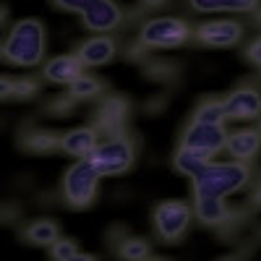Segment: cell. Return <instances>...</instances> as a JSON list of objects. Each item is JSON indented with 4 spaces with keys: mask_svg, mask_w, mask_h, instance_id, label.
<instances>
[{
    "mask_svg": "<svg viewBox=\"0 0 261 261\" xmlns=\"http://www.w3.org/2000/svg\"><path fill=\"white\" fill-rule=\"evenodd\" d=\"M45 47H47V34L42 21L21 18L3 39V60L11 65H21V68H34L45 58Z\"/></svg>",
    "mask_w": 261,
    "mask_h": 261,
    "instance_id": "6da1fadb",
    "label": "cell"
},
{
    "mask_svg": "<svg viewBox=\"0 0 261 261\" xmlns=\"http://www.w3.org/2000/svg\"><path fill=\"white\" fill-rule=\"evenodd\" d=\"M251 180V170L246 162H209L199 175L191 178L196 199H225L227 193L241 191Z\"/></svg>",
    "mask_w": 261,
    "mask_h": 261,
    "instance_id": "7a4b0ae2",
    "label": "cell"
},
{
    "mask_svg": "<svg viewBox=\"0 0 261 261\" xmlns=\"http://www.w3.org/2000/svg\"><path fill=\"white\" fill-rule=\"evenodd\" d=\"M89 162L97 167L99 175H123L136 162V146L125 134H113L97 144Z\"/></svg>",
    "mask_w": 261,
    "mask_h": 261,
    "instance_id": "3957f363",
    "label": "cell"
},
{
    "mask_svg": "<svg viewBox=\"0 0 261 261\" xmlns=\"http://www.w3.org/2000/svg\"><path fill=\"white\" fill-rule=\"evenodd\" d=\"M99 172L89 160H79L71 165L63 175V199L76 209L89 206L97 199V183H99Z\"/></svg>",
    "mask_w": 261,
    "mask_h": 261,
    "instance_id": "277c9868",
    "label": "cell"
},
{
    "mask_svg": "<svg viewBox=\"0 0 261 261\" xmlns=\"http://www.w3.org/2000/svg\"><path fill=\"white\" fill-rule=\"evenodd\" d=\"M191 39V27L183 18L175 16H160L149 18L139 32V45L151 50H165V47H180Z\"/></svg>",
    "mask_w": 261,
    "mask_h": 261,
    "instance_id": "5b68a950",
    "label": "cell"
},
{
    "mask_svg": "<svg viewBox=\"0 0 261 261\" xmlns=\"http://www.w3.org/2000/svg\"><path fill=\"white\" fill-rule=\"evenodd\" d=\"M191 222V206L183 201H162L154 209V227L162 241H178L188 230Z\"/></svg>",
    "mask_w": 261,
    "mask_h": 261,
    "instance_id": "8992f818",
    "label": "cell"
},
{
    "mask_svg": "<svg viewBox=\"0 0 261 261\" xmlns=\"http://www.w3.org/2000/svg\"><path fill=\"white\" fill-rule=\"evenodd\" d=\"M227 136H230V134L225 130V125L193 120V123L183 130V144H180V146H191V149H201V151H209V154H217L220 149H225Z\"/></svg>",
    "mask_w": 261,
    "mask_h": 261,
    "instance_id": "52a82bcc",
    "label": "cell"
},
{
    "mask_svg": "<svg viewBox=\"0 0 261 261\" xmlns=\"http://www.w3.org/2000/svg\"><path fill=\"white\" fill-rule=\"evenodd\" d=\"M196 39L206 47H232L243 39V27L232 18H217L199 24L196 29Z\"/></svg>",
    "mask_w": 261,
    "mask_h": 261,
    "instance_id": "ba28073f",
    "label": "cell"
},
{
    "mask_svg": "<svg viewBox=\"0 0 261 261\" xmlns=\"http://www.w3.org/2000/svg\"><path fill=\"white\" fill-rule=\"evenodd\" d=\"M84 18V27L92 29V32H113L115 27H120L123 21V13H120V6L113 3V0H92V6L81 13Z\"/></svg>",
    "mask_w": 261,
    "mask_h": 261,
    "instance_id": "9c48e42d",
    "label": "cell"
},
{
    "mask_svg": "<svg viewBox=\"0 0 261 261\" xmlns=\"http://www.w3.org/2000/svg\"><path fill=\"white\" fill-rule=\"evenodd\" d=\"M225 110L227 118L232 120H253L261 115V92L253 86H241L227 94L225 99Z\"/></svg>",
    "mask_w": 261,
    "mask_h": 261,
    "instance_id": "30bf717a",
    "label": "cell"
},
{
    "mask_svg": "<svg viewBox=\"0 0 261 261\" xmlns=\"http://www.w3.org/2000/svg\"><path fill=\"white\" fill-rule=\"evenodd\" d=\"M97 144H99V136H97V130L89 128V125L71 128V130H65V134L60 136V149L65 151V154L79 157V160H89L94 154Z\"/></svg>",
    "mask_w": 261,
    "mask_h": 261,
    "instance_id": "8fae6325",
    "label": "cell"
},
{
    "mask_svg": "<svg viewBox=\"0 0 261 261\" xmlns=\"http://www.w3.org/2000/svg\"><path fill=\"white\" fill-rule=\"evenodd\" d=\"M84 73V63L79 55H55L45 63V68H42V76L53 84H65L71 86L79 76Z\"/></svg>",
    "mask_w": 261,
    "mask_h": 261,
    "instance_id": "7c38bea8",
    "label": "cell"
},
{
    "mask_svg": "<svg viewBox=\"0 0 261 261\" xmlns=\"http://www.w3.org/2000/svg\"><path fill=\"white\" fill-rule=\"evenodd\" d=\"M118 53V45H115V39L113 37H107V34H97L92 39H86L81 42V47H79V58L84 65H105V63H110Z\"/></svg>",
    "mask_w": 261,
    "mask_h": 261,
    "instance_id": "4fadbf2b",
    "label": "cell"
},
{
    "mask_svg": "<svg viewBox=\"0 0 261 261\" xmlns=\"http://www.w3.org/2000/svg\"><path fill=\"white\" fill-rule=\"evenodd\" d=\"M225 149L230 151V157L238 162H248L253 160L258 151H261V134L256 128H241V130H232L227 136Z\"/></svg>",
    "mask_w": 261,
    "mask_h": 261,
    "instance_id": "5bb4252c",
    "label": "cell"
},
{
    "mask_svg": "<svg viewBox=\"0 0 261 261\" xmlns=\"http://www.w3.org/2000/svg\"><path fill=\"white\" fill-rule=\"evenodd\" d=\"M97 123L99 128L110 130V134H120V128L128 118V99L125 97H107L99 107H97Z\"/></svg>",
    "mask_w": 261,
    "mask_h": 261,
    "instance_id": "9a60e30c",
    "label": "cell"
},
{
    "mask_svg": "<svg viewBox=\"0 0 261 261\" xmlns=\"http://www.w3.org/2000/svg\"><path fill=\"white\" fill-rule=\"evenodd\" d=\"M214 160V154L209 151H201V149H191V146H180L172 157V167H175L180 175L186 178H196L199 172Z\"/></svg>",
    "mask_w": 261,
    "mask_h": 261,
    "instance_id": "2e32d148",
    "label": "cell"
},
{
    "mask_svg": "<svg viewBox=\"0 0 261 261\" xmlns=\"http://www.w3.org/2000/svg\"><path fill=\"white\" fill-rule=\"evenodd\" d=\"M21 146L27 151H34V154H50L60 146V136L53 134L47 128H37V130H27L21 136Z\"/></svg>",
    "mask_w": 261,
    "mask_h": 261,
    "instance_id": "e0dca14e",
    "label": "cell"
},
{
    "mask_svg": "<svg viewBox=\"0 0 261 261\" xmlns=\"http://www.w3.org/2000/svg\"><path fill=\"white\" fill-rule=\"evenodd\" d=\"M193 214L204 225H225L230 220V209L225 206L222 199H196Z\"/></svg>",
    "mask_w": 261,
    "mask_h": 261,
    "instance_id": "ac0fdd59",
    "label": "cell"
},
{
    "mask_svg": "<svg viewBox=\"0 0 261 261\" xmlns=\"http://www.w3.org/2000/svg\"><path fill=\"white\" fill-rule=\"evenodd\" d=\"M193 11H204V13H217V11H253L258 6V0H188Z\"/></svg>",
    "mask_w": 261,
    "mask_h": 261,
    "instance_id": "d6986e66",
    "label": "cell"
},
{
    "mask_svg": "<svg viewBox=\"0 0 261 261\" xmlns=\"http://www.w3.org/2000/svg\"><path fill=\"white\" fill-rule=\"evenodd\" d=\"M24 235L32 246H53L58 241V225L53 220H37L27 227Z\"/></svg>",
    "mask_w": 261,
    "mask_h": 261,
    "instance_id": "ffe728a7",
    "label": "cell"
},
{
    "mask_svg": "<svg viewBox=\"0 0 261 261\" xmlns=\"http://www.w3.org/2000/svg\"><path fill=\"white\" fill-rule=\"evenodd\" d=\"M37 89H39V84L34 79H8V76L3 79V99H11V97L27 99L37 94Z\"/></svg>",
    "mask_w": 261,
    "mask_h": 261,
    "instance_id": "44dd1931",
    "label": "cell"
},
{
    "mask_svg": "<svg viewBox=\"0 0 261 261\" xmlns=\"http://www.w3.org/2000/svg\"><path fill=\"white\" fill-rule=\"evenodd\" d=\"M227 118V110H225V99H209L204 105H199V110H196V118L199 123H217L222 125Z\"/></svg>",
    "mask_w": 261,
    "mask_h": 261,
    "instance_id": "7402d4cb",
    "label": "cell"
},
{
    "mask_svg": "<svg viewBox=\"0 0 261 261\" xmlns=\"http://www.w3.org/2000/svg\"><path fill=\"white\" fill-rule=\"evenodd\" d=\"M102 92V81H97L94 76H86V73H81L71 86H68V94L73 97V99H92V97H97Z\"/></svg>",
    "mask_w": 261,
    "mask_h": 261,
    "instance_id": "603a6c76",
    "label": "cell"
},
{
    "mask_svg": "<svg viewBox=\"0 0 261 261\" xmlns=\"http://www.w3.org/2000/svg\"><path fill=\"white\" fill-rule=\"evenodd\" d=\"M120 256L125 261H146L149 258V243L141 238H128L120 246Z\"/></svg>",
    "mask_w": 261,
    "mask_h": 261,
    "instance_id": "cb8c5ba5",
    "label": "cell"
},
{
    "mask_svg": "<svg viewBox=\"0 0 261 261\" xmlns=\"http://www.w3.org/2000/svg\"><path fill=\"white\" fill-rule=\"evenodd\" d=\"M76 253H79V248H76L73 241H68V238H58V241L50 246V258L53 261H71Z\"/></svg>",
    "mask_w": 261,
    "mask_h": 261,
    "instance_id": "d4e9b609",
    "label": "cell"
},
{
    "mask_svg": "<svg viewBox=\"0 0 261 261\" xmlns=\"http://www.w3.org/2000/svg\"><path fill=\"white\" fill-rule=\"evenodd\" d=\"M73 97L71 94H65V97H60V99H53L50 102V113L53 115H68L71 113V107H73Z\"/></svg>",
    "mask_w": 261,
    "mask_h": 261,
    "instance_id": "484cf974",
    "label": "cell"
},
{
    "mask_svg": "<svg viewBox=\"0 0 261 261\" xmlns=\"http://www.w3.org/2000/svg\"><path fill=\"white\" fill-rule=\"evenodd\" d=\"M55 6L63 11H73V13H84L92 6V0H55Z\"/></svg>",
    "mask_w": 261,
    "mask_h": 261,
    "instance_id": "4316f807",
    "label": "cell"
},
{
    "mask_svg": "<svg viewBox=\"0 0 261 261\" xmlns=\"http://www.w3.org/2000/svg\"><path fill=\"white\" fill-rule=\"evenodd\" d=\"M248 58H251L256 65H261V37H258V39L253 42V45L248 47Z\"/></svg>",
    "mask_w": 261,
    "mask_h": 261,
    "instance_id": "83f0119b",
    "label": "cell"
},
{
    "mask_svg": "<svg viewBox=\"0 0 261 261\" xmlns=\"http://www.w3.org/2000/svg\"><path fill=\"white\" fill-rule=\"evenodd\" d=\"M167 0H144V6L146 8H160V6H165Z\"/></svg>",
    "mask_w": 261,
    "mask_h": 261,
    "instance_id": "f1b7e54d",
    "label": "cell"
},
{
    "mask_svg": "<svg viewBox=\"0 0 261 261\" xmlns=\"http://www.w3.org/2000/svg\"><path fill=\"white\" fill-rule=\"evenodd\" d=\"M71 261H97V258H94V256H86V253H76Z\"/></svg>",
    "mask_w": 261,
    "mask_h": 261,
    "instance_id": "f546056e",
    "label": "cell"
},
{
    "mask_svg": "<svg viewBox=\"0 0 261 261\" xmlns=\"http://www.w3.org/2000/svg\"><path fill=\"white\" fill-rule=\"evenodd\" d=\"M253 201H256V204H261V186L256 188V196H253Z\"/></svg>",
    "mask_w": 261,
    "mask_h": 261,
    "instance_id": "4dcf8cb0",
    "label": "cell"
},
{
    "mask_svg": "<svg viewBox=\"0 0 261 261\" xmlns=\"http://www.w3.org/2000/svg\"><path fill=\"white\" fill-rule=\"evenodd\" d=\"M146 261H162V258H146Z\"/></svg>",
    "mask_w": 261,
    "mask_h": 261,
    "instance_id": "1f68e13d",
    "label": "cell"
},
{
    "mask_svg": "<svg viewBox=\"0 0 261 261\" xmlns=\"http://www.w3.org/2000/svg\"><path fill=\"white\" fill-rule=\"evenodd\" d=\"M225 261H235V258H225Z\"/></svg>",
    "mask_w": 261,
    "mask_h": 261,
    "instance_id": "d6a6232c",
    "label": "cell"
},
{
    "mask_svg": "<svg viewBox=\"0 0 261 261\" xmlns=\"http://www.w3.org/2000/svg\"><path fill=\"white\" fill-rule=\"evenodd\" d=\"M258 68H261V65H258Z\"/></svg>",
    "mask_w": 261,
    "mask_h": 261,
    "instance_id": "836d02e7",
    "label": "cell"
}]
</instances>
